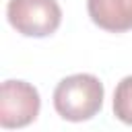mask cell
<instances>
[{
  "instance_id": "5b68a950",
  "label": "cell",
  "mask_w": 132,
  "mask_h": 132,
  "mask_svg": "<svg viewBox=\"0 0 132 132\" xmlns=\"http://www.w3.org/2000/svg\"><path fill=\"white\" fill-rule=\"evenodd\" d=\"M113 113L124 124L132 126V74L122 78L113 91Z\"/></svg>"
},
{
  "instance_id": "277c9868",
  "label": "cell",
  "mask_w": 132,
  "mask_h": 132,
  "mask_svg": "<svg viewBox=\"0 0 132 132\" xmlns=\"http://www.w3.org/2000/svg\"><path fill=\"white\" fill-rule=\"evenodd\" d=\"M91 21L111 33L132 29V0H87Z\"/></svg>"
},
{
  "instance_id": "6da1fadb",
  "label": "cell",
  "mask_w": 132,
  "mask_h": 132,
  "mask_svg": "<svg viewBox=\"0 0 132 132\" xmlns=\"http://www.w3.org/2000/svg\"><path fill=\"white\" fill-rule=\"evenodd\" d=\"M54 107L68 122H85L103 107V85L93 74H72L58 82Z\"/></svg>"
},
{
  "instance_id": "7a4b0ae2",
  "label": "cell",
  "mask_w": 132,
  "mask_h": 132,
  "mask_svg": "<svg viewBox=\"0 0 132 132\" xmlns=\"http://www.w3.org/2000/svg\"><path fill=\"white\" fill-rule=\"evenodd\" d=\"M8 23L25 37H47L62 23V8L56 0H8Z\"/></svg>"
},
{
  "instance_id": "3957f363",
  "label": "cell",
  "mask_w": 132,
  "mask_h": 132,
  "mask_svg": "<svg viewBox=\"0 0 132 132\" xmlns=\"http://www.w3.org/2000/svg\"><path fill=\"white\" fill-rule=\"evenodd\" d=\"M41 99L33 85L25 80H4L0 93L2 128H23L39 116Z\"/></svg>"
}]
</instances>
